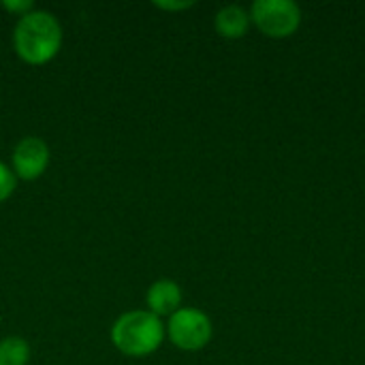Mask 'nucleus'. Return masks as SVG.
I'll return each mask as SVG.
<instances>
[{
	"label": "nucleus",
	"mask_w": 365,
	"mask_h": 365,
	"mask_svg": "<svg viewBox=\"0 0 365 365\" xmlns=\"http://www.w3.org/2000/svg\"><path fill=\"white\" fill-rule=\"evenodd\" d=\"M15 184H17V178H15L13 169L0 160V203H4L13 195Z\"/></svg>",
	"instance_id": "nucleus-9"
},
{
	"label": "nucleus",
	"mask_w": 365,
	"mask_h": 365,
	"mask_svg": "<svg viewBox=\"0 0 365 365\" xmlns=\"http://www.w3.org/2000/svg\"><path fill=\"white\" fill-rule=\"evenodd\" d=\"M167 336L182 351H201L212 340V321L197 308H180L169 317Z\"/></svg>",
	"instance_id": "nucleus-3"
},
{
	"label": "nucleus",
	"mask_w": 365,
	"mask_h": 365,
	"mask_svg": "<svg viewBox=\"0 0 365 365\" xmlns=\"http://www.w3.org/2000/svg\"><path fill=\"white\" fill-rule=\"evenodd\" d=\"M163 340L165 325L150 310L124 312L111 327V342L126 357H148L160 349Z\"/></svg>",
	"instance_id": "nucleus-2"
},
{
	"label": "nucleus",
	"mask_w": 365,
	"mask_h": 365,
	"mask_svg": "<svg viewBox=\"0 0 365 365\" xmlns=\"http://www.w3.org/2000/svg\"><path fill=\"white\" fill-rule=\"evenodd\" d=\"M145 304L152 314L160 317H171L173 312L180 310L182 306V289L173 280H156L148 293H145Z\"/></svg>",
	"instance_id": "nucleus-6"
},
{
	"label": "nucleus",
	"mask_w": 365,
	"mask_h": 365,
	"mask_svg": "<svg viewBox=\"0 0 365 365\" xmlns=\"http://www.w3.org/2000/svg\"><path fill=\"white\" fill-rule=\"evenodd\" d=\"M195 2L192 0H182V2H167V0H154V6L165 9V11H182V9H190Z\"/></svg>",
	"instance_id": "nucleus-11"
},
{
	"label": "nucleus",
	"mask_w": 365,
	"mask_h": 365,
	"mask_svg": "<svg viewBox=\"0 0 365 365\" xmlns=\"http://www.w3.org/2000/svg\"><path fill=\"white\" fill-rule=\"evenodd\" d=\"M2 6L6 9V11H11V13H17V17H21V15H26V13H30V11H34V4L30 2V0H4L2 2Z\"/></svg>",
	"instance_id": "nucleus-10"
},
{
	"label": "nucleus",
	"mask_w": 365,
	"mask_h": 365,
	"mask_svg": "<svg viewBox=\"0 0 365 365\" xmlns=\"http://www.w3.org/2000/svg\"><path fill=\"white\" fill-rule=\"evenodd\" d=\"M248 24H250L248 11L237 6V4L222 6L216 13V19H214L216 32L220 36H225V38H242L246 34V30H248Z\"/></svg>",
	"instance_id": "nucleus-7"
},
{
	"label": "nucleus",
	"mask_w": 365,
	"mask_h": 365,
	"mask_svg": "<svg viewBox=\"0 0 365 365\" xmlns=\"http://www.w3.org/2000/svg\"><path fill=\"white\" fill-rule=\"evenodd\" d=\"M49 145L41 137H24L13 150V173L19 180H38L49 167Z\"/></svg>",
	"instance_id": "nucleus-5"
},
{
	"label": "nucleus",
	"mask_w": 365,
	"mask_h": 365,
	"mask_svg": "<svg viewBox=\"0 0 365 365\" xmlns=\"http://www.w3.org/2000/svg\"><path fill=\"white\" fill-rule=\"evenodd\" d=\"M250 19L272 38L289 36L302 21V11L293 0H257L250 9Z\"/></svg>",
	"instance_id": "nucleus-4"
},
{
	"label": "nucleus",
	"mask_w": 365,
	"mask_h": 365,
	"mask_svg": "<svg viewBox=\"0 0 365 365\" xmlns=\"http://www.w3.org/2000/svg\"><path fill=\"white\" fill-rule=\"evenodd\" d=\"M62 47L60 21L49 11H30L21 15L13 30V49L28 64H47Z\"/></svg>",
	"instance_id": "nucleus-1"
},
{
	"label": "nucleus",
	"mask_w": 365,
	"mask_h": 365,
	"mask_svg": "<svg viewBox=\"0 0 365 365\" xmlns=\"http://www.w3.org/2000/svg\"><path fill=\"white\" fill-rule=\"evenodd\" d=\"M30 361V344L19 336L0 340V365H26Z\"/></svg>",
	"instance_id": "nucleus-8"
}]
</instances>
